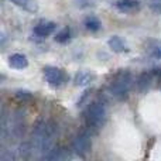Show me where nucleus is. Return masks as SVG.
Wrapping results in <instances>:
<instances>
[{"mask_svg": "<svg viewBox=\"0 0 161 161\" xmlns=\"http://www.w3.org/2000/svg\"><path fill=\"white\" fill-rule=\"evenodd\" d=\"M133 85V78L129 71H120L113 76L112 82L109 83V92L117 100H123L127 97L129 92Z\"/></svg>", "mask_w": 161, "mask_h": 161, "instance_id": "1", "label": "nucleus"}, {"mask_svg": "<svg viewBox=\"0 0 161 161\" xmlns=\"http://www.w3.org/2000/svg\"><path fill=\"white\" fill-rule=\"evenodd\" d=\"M86 126L91 130H99L106 122V108L102 102H92L86 109Z\"/></svg>", "mask_w": 161, "mask_h": 161, "instance_id": "2", "label": "nucleus"}, {"mask_svg": "<svg viewBox=\"0 0 161 161\" xmlns=\"http://www.w3.org/2000/svg\"><path fill=\"white\" fill-rule=\"evenodd\" d=\"M44 76L47 79V82L50 83L51 86L54 88H59V86L65 85L68 82V75L64 72V69L61 68H57V67H44Z\"/></svg>", "mask_w": 161, "mask_h": 161, "instance_id": "3", "label": "nucleus"}, {"mask_svg": "<svg viewBox=\"0 0 161 161\" xmlns=\"http://www.w3.org/2000/svg\"><path fill=\"white\" fill-rule=\"evenodd\" d=\"M92 148V140L91 134L88 131H80L76 134V137L72 142V150L75 154H78L79 157H85L91 153Z\"/></svg>", "mask_w": 161, "mask_h": 161, "instance_id": "4", "label": "nucleus"}, {"mask_svg": "<svg viewBox=\"0 0 161 161\" xmlns=\"http://www.w3.org/2000/svg\"><path fill=\"white\" fill-rule=\"evenodd\" d=\"M114 7L122 13H134L140 8V3L137 0H116Z\"/></svg>", "mask_w": 161, "mask_h": 161, "instance_id": "5", "label": "nucleus"}, {"mask_svg": "<svg viewBox=\"0 0 161 161\" xmlns=\"http://www.w3.org/2000/svg\"><path fill=\"white\" fill-rule=\"evenodd\" d=\"M57 28V24L53 21H42L40 23V24H37L36 27H34V34L38 37H41V38H44V37H48L50 34H53L54 31H55Z\"/></svg>", "mask_w": 161, "mask_h": 161, "instance_id": "6", "label": "nucleus"}, {"mask_svg": "<svg viewBox=\"0 0 161 161\" xmlns=\"http://www.w3.org/2000/svg\"><path fill=\"white\" fill-rule=\"evenodd\" d=\"M108 45L113 53H117V54H122V53H127L129 51V47L127 44L125 42V40L119 36H112L108 41Z\"/></svg>", "mask_w": 161, "mask_h": 161, "instance_id": "7", "label": "nucleus"}, {"mask_svg": "<svg viewBox=\"0 0 161 161\" xmlns=\"http://www.w3.org/2000/svg\"><path fill=\"white\" fill-rule=\"evenodd\" d=\"M8 64H10V67L16 68V69H24V68L28 67V59L23 54H13L8 58Z\"/></svg>", "mask_w": 161, "mask_h": 161, "instance_id": "8", "label": "nucleus"}, {"mask_svg": "<svg viewBox=\"0 0 161 161\" xmlns=\"http://www.w3.org/2000/svg\"><path fill=\"white\" fill-rule=\"evenodd\" d=\"M13 4L19 6L20 8L28 11V13H37L38 11V3L37 0H10Z\"/></svg>", "mask_w": 161, "mask_h": 161, "instance_id": "9", "label": "nucleus"}, {"mask_svg": "<svg viewBox=\"0 0 161 161\" xmlns=\"http://www.w3.org/2000/svg\"><path fill=\"white\" fill-rule=\"evenodd\" d=\"M153 76H154L153 72H143L136 82L137 89H139L140 92H146L148 88H150L151 82H153Z\"/></svg>", "mask_w": 161, "mask_h": 161, "instance_id": "10", "label": "nucleus"}, {"mask_svg": "<svg viewBox=\"0 0 161 161\" xmlns=\"http://www.w3.org/2000/svg\"><path fill=\"white\" fill-rule=\"evenodd\" d=\"M93 79V75L86 71H82V72H78L75 76V85L76 86H88L89 83Z\"/></svg>", "mask_w": 161, "mask_h": 161, "instance_id": "11", "label": "nucleus"}, {"mask_svg": "<svg viewBox=\"0 0 161 161\" xmlns=\"http://www.w3.org/2000/svg\"><path fill=\"white\" fill-rule=\"evenodd\" d=\"M100 21H99V19L97 17H95V16H88L85 19V28L86 30H89V31H92V33H95V31H97L100 28Z\"/></svg>", "mask_w": 161, "mask_h": 161, "instance_id": "12", "label": "nucleus"}, {"mask_svg": "<svg viewBox=\"0 0 161 161\" xmlns=\"http://www.w3.org/2000/svg\"><path fill=\"white\" fill-rule=\"evenodd\" d=\"M71 38V31L69 28H64V30L58 31V33L55 34V41L57 42H61V44H64V42H68Z\"/></svg>", "mask_w": 161, "mask_h": 161, "instance_id": "13", "label": "nucleus"}, {"mask_svg": "<svg viewBox=\"0 0 161 161\" xmlns=\"http://www.w3.org/2000/svg\"><path fill=\"white\" fill-rule=\"evenodd\" d=\"M148 51L154 58H161V41H153L148 47Z\"/></svg>", "mask_w": 161, "mask_h": 161, "instance_id": "14", "label": "nucleus"}, {"mask_svg": "<svg viewBox=\"0 0 161 161\" xmlns=\"http://www.w3.org/2000/svg\"><path fill=\"white\" fill-rule=\"evenodd\" d=\"M148 7L157 14H161V0H146Z\"/></svg>", "mask_w": 161, "mask_h": 161, "instance_id": "15", "label": "nucleus"}, {"mask_svg": "<svg viewBox=\"0 0 161 161\" xmlns=\"http://www.w3.org/2000/svg\"><path fill=\"white\" fill-rule=\"evenodd\" d=\"M16 96L19 97L20 100H30V99H33V95H31L30 92H27V91H19L16 93Z\"/></svg>", "mask_w": 161, "mask_h": 161, "instance_id": "16", "label": "nucleus"}, {"mask_svg": "<svg viewBox=\"0 0 161 161\" xmlns=\"http://www.w3.org/2000/svg\"><path fill=\"white\" fill-rule=\"evenodd\" d=\"M76 2H78V4L80 7H89V6L93 4L95 0H76Z\"/></svg>", "mask_w": 161, "mask_h": 161, "instance_id": "17", "label": "nucleus"}]
</instances>
